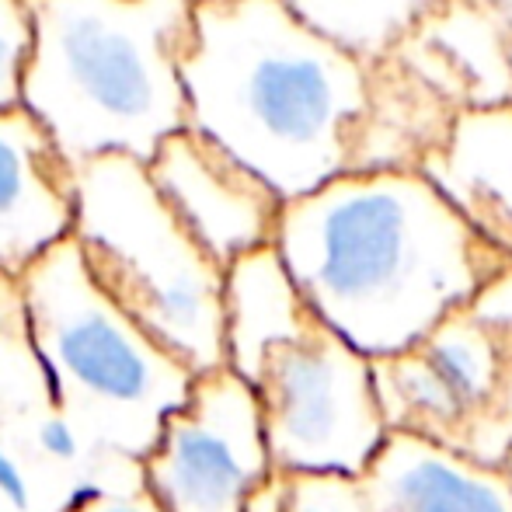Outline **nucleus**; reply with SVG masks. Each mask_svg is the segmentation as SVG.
<instances>
[{
    "label": "nucleus",
    "mask_w": 512,
    "mask_h": 512,
    "mask_svg": "<svg viewBox=\"0 0 512 512\" xmlns=\"http://www.w3.org/2000/svg\"><path fill=\"white\" fill-rule=\"evenodd\" d=\"M363 485L377 512H512L506 467L481 464L408 432L387 436Z\"/></svg>",
    "instance_id": "ddd939ff"
},
{
    "label": "nucleus",
    "mask_w": 512,
    "mask_h": 512,
    "mask_svg": "<svg viewBox=\"0 0 512 512\" xmlns=\"http://www.w3.org/2000/svg\"><path fill=\"white\" fill-rule=\"evenodd\" d=\"M18 279L32 342L67 429L95 460H143L199 373L150 338L91 279L74 234Z\"/></svg>",
    "instance_id": "20e7f679"
},
{
    "label": "nucleus",
    "mask_w": 512,
    "mask_h": 512,
    "mask_svg": "<svg viewBox=\"0 0 512 512\" xmlns=\"http://www.w3.org/2000/svg\"><path fill=\"white\" fill-rule=\"evenodd\" d=\"M506 471H509V478H512V450H509V457H506Z\"/></svg>",
    "instance_id": "4be33fe9"
},
{
    "label": "nucleus",
    "mask_w": 512,
    "mask_h": 512,
    "mask_svg": "<svg viewBox=\"0 0 512 512\" xmlns=\"http://www.w3.org/2000/svg\"><path fill=\"white\" fill-rule=\"evenodd\" d=\"M35 49L32 108L77 168L105 154L150 164L189 129L182 60L196 39V0H28Z\"/></svg>",
    "instance_id": "7ed1b4c3"
},
{
    "label": "nucleus",
    "mask_w": 512,
    "mask_h": 512,
    "mask_svg": "<svg viewBox=\"0 0 512 512\" xmlns=\"http://www.w3.org/2000/svg\"><path fill=\"white\" fill-rule=\"evenodd\" d=\"M35 49L28 0H0V112L25 105V74Z\"/></svg>",
    "instance_id": "a211bd4d"
},
{
    "label": "nucleus",
    "mask_w": 512,
    "mask_h": 512,
    "mask_svg": "<svg viewBox=\"0 0 512 512\" xmlns=\"http://www.w3.org/2000/svg\"><path fill=\"white\" fill-rule=\"evenodd\" d=\"M77 171L32 108L0 112V269L21 276L74 234Z\"/></svg>",
    "instance_id": "9b49d317"
},
{
    "label": "nucleus",
    "mask_w": 512,
    "mask_h": 512,
    "mask_svg": "<svg viewBox=\"0 0 512 512\" xmlns=\"http://www.w3.org/2000/svg\"><path fill=\"white\" fill-rule=\"evenodd\" d=\"M74 241L91 279L192 373L227 366V269L164 203L147 164L105 154L77 168Z\"/></svg>",
    "instance_id": "39448f33"
},
{
    "label": "nucleus",
    "mask_w": 512,
    "mask_h": 512,
    "mask_svg": "<svg viewBox=\"0 0 512 512\" xmlns=\"http://www.w3.org/2000/svg\"><path fill=\"white\" fill-rule=\"evenodd\" d=\"M293 14L349 53L352 60L377 67L436 11L443 0H283Z\"/></svg>",
    "instance_id": "f3484780"
},
{
    "label": "nucleus",
    "mask_w": 512,
    "mask_h": 512,
    "mask_svg": "<svg viewBox=\"0 0 512 512\" xmlns=\"http://www.w3.org/2000/svg\"><path fill=\"white\" fill-rule=\"evenodd\" d=\"M147 175L164 203L223 269L276 244L286 203L248 164L199 129L189 126L168 136L147 164Z\"/></svg>",
    "instance_id": "9d476101"
},
{
    "label": "nucleus",
    "mask_w": 512,
    "mask_h": 512,
    "mask_svg": "<svg viewBox=\"0 0 512 512\" xmlns=\"http://www.w3.org/2000/svg\"><path fill=\"white\" fill-rule=\"evenodd\" d=\"M457 108L425 88L398 60L370 67V98L352 171H418L453 133Z\"/></svg>",
    "instance_id": "2eb2a0df"
},
{
    "label": "nucleus",
    "mask_w": 512,
    "mask_h": 512,
    "mask_svg": "<svg viewBox=\"0 0 512 512\" xmlns=\"http://www.w3.org/2000/svg\"><path fill=\"white\" fill-rule=\"evenodd\" d=\"M276 248L310 310L370 359L418 345L512 265L422 171H349L293 199Z\"/></svg>",
    "instance_id": "f257e3e1"
},
{
    "label": "nucleus",
    "mask_w": 512,
    "mask_h": 512,
    "mask_svg": "<svg viewBox=\"0 0 512 512\" xmlns=\"http://www.w3.org/2000/svg\"><path fill=\"white\" fill-rule=\"evenodd\" d=\"M394 60L457 112L512 105V25L492 0H443Z\"/></svg>",
    "instance_id": "f8f14e48"
},
{
    "label": "nucleus",
    "mask_w": 512,
    "mask_h": 512,
    "mask_svg": "<svg viewBox=\"0 0 512 512\" xmlns=\"http://www.w3.org/2000/svg\"><path fill=\"white\" fill-rule=\"evenodd\" d=\"M182 81L189 126L248 164L283 203L352 171L370 67L310 32L283 0L196 4Z\"/></svg>",
    "instance_id": "f03ea898"
},
{
    "label": "nucleus",
    "mask_w": 512,
    "mask_h": 512,
    "mask_svg": "<svg viewBox=\"0 0 512 512\" xmlns=\"http://www.w3.org/2000/svg\"><path fill=\"white\" fill-rule=\"evenodd\" d=\"M418 171L512 262V105L460 112L450 140Z\"/></svg>",
    "instance_id": "4468645a"
},
{
    "label": "nucleus",
    "mask_w": 512,
    "mask_h": 512,
    "mask_svg": "<svg viewBox=\"0 0 512 512\" xmlns=\"http://www.w3.org/2000/svg\"><path fill=\"white\" fill-rule=\"evenodd\" d=\"M196 4H209V0H196Z\"/></svg>",
    "instance_id": "5701e85b"
},
{
    "label": "nucleus",
    "mask_w": 512,
    "mask_h": 512,
    "mask_svg": "<svg viewBox=\"0 0 512 512\" xmlns=\"http://www.w3.org/2000/svg\"><path fill=\"white\" fill-rule=\"evenodd\" d=\"M140 467L164 512H244L276 474L255 387L230 366L199 373Z\"/></svg>",
    "instance_id": "1a4fd4ad"
},
{
    "label": "nucleus",
    "mask_w": 512,
    "mask_h": 512,
    "mask_svg": "<svg viewBox=\"0 0 512 512\" xmlns=\"http://www.w3.org/2000/svg\"><path fill=\"white\" fill-rule=\"evenodd\" d=\"M283 481V512H377L363 478L352 474H283Z\"/></svg>",
    "instance_id": "6ab92c4d"
},
{
    "label": "nucleus",
    "mask_w": 512,
    "mask_h": 512,
    "mask_svg": "<svg viewBox=\"0 0 512 512\" xmlns=\"http://www.w3.org/2000/svg\"><path fill=\"white\" fill-rule=\"evenodd\" d=\"M251 387L262 405L272 467L283 474L363 478L391 436L373 359L324 321L304 338L272 345Z\"/></svg>",
    "instance_id": "0eeeda50"
},
{
    "label": "nucleus",
    "mask_w": 512,
    "mask_h": 512,
    "mask_svg": "<svg viewBox=\"0 0 512 512\" xmlns=\"http://www.w3.org/2000/svg\"><path fill=\"white\" fill-rule=\"evenodd\" d=\"M492 4L499 7L502 14H506V21H509V25H512V0H492Z\"/></svg>",
    "instance_id": "412c9836"
},
{
    "label": "nucleus",
    "mask_w": 512,
    "mask_h": 512,
    "mask_svg": "<svg viewBox=\"0 0 512 512\" xmlns=\"http://www.w3.org/2000/svg\"><path fill=\"white\" fill-rule=\"evenodd\" d=\"M129 464L140 460H95L67 429L21 279L0 269V512H63Z\"/></svg>",
    "instance_id": "6e6552de"
},
{
    "label": "nucleus",
    "mask_w": 512,
    "mask_h": 512,
    "mask_svg": "<svg viewBox=\"0 0 512 512\" xmlns=\"http://www.w3.org/2000/svg\"><path fill=\"white\" fill-rule=\"evenodd\" d=\"M314 324L321 317L293 283L276 244L237 258L227 269V366L248 384L272 345L304 338Z\"/></svg>",
    "instance_id": "dca6fc26"
},
{
    "label": "nucleus",
    "mask_w": 512,
    "mask_h": 512,
    "mask_svg": "<svg viewBox=\"0 0 512 512\" xmlns=\"http://www.w3.org/2000/svg\"><path fill=\"white\" fill-rule=\"evenodd\" d=\"M373 384L391 432L506 467L512 450V265L418 345L373 359Z\"/></svg>",
    "instance_id": "423d86ee"
},
{
    "label": "nucleus",
    "mask_w": 512,
    "mask_h": 512,
    "mask_svg": "<svg viewBox=\"0 0 512 512\" xmlns=\"http://www.w3.org/2000/svg\"><path fill=\"white\" fill-rule=\"evenodd\" d=\"M63 512H164L157 495L150 492L140 464H129L126 471L112 474L102 485L88 488L81 499H74Z\"/></svg>",
    "instance_id": "aec40b11"
}]
</instances>
